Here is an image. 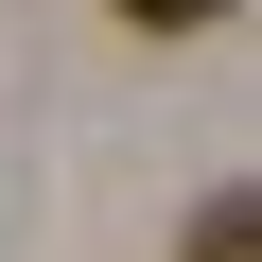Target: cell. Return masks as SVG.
I'll return each instance as SVG.
<instances>
[{"mask_svg":"<svg viewBox=\"0 0 262 262\" xmlns=\"http://www.w3.org/2000/svg\"><path fill=\"white\" fill-rule=\"evenodd\" d=\"M192 262H262V227H245V192H210V210H192Z\"/></svg>","mask_w":262,"mask_h":262,"instance_id":"6da1fadb","label":"cell"},{"mask_svg":"<svg viewBox=\"0 0 262 262\" xmlns=\"http://www.w3.org/2000/svg\"><path fill=\"white\" fill-rule=\"evenodd\" d=\"M122 18H140V35H210L227 0H122Z\"/></svg>","mask_w":262,"mask_h":262,"instance_id":"7a4b0ae2","label":"cell"}]
</instances>
